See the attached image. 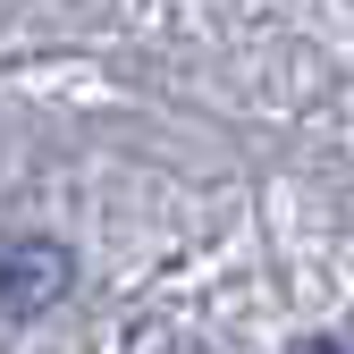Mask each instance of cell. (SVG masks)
<instances>
[{
	"instance_id": "obj_1",
	"label": "cell",
	"mask_w": 354,
	"mask_h": 354,
	"mask_svg": "<svg viewBox=\"0 0 354 354\" xmlns=\"http://www.w3.org/2000/svg\"><path fill=\"white\" fill-rule=\"evenodd\" d=\"M68 279H76L68 245H51V236H0V321L51 313V304L68 295Z\"/></svg>"
}]
</instances>
